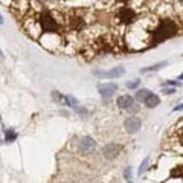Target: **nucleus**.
I'll use <instances>...</instances> for the list:
<instances>
[{
	"instance_id": "obj_1",
	"label": "nucleus",
	"mask_w": 183,
	"mask_h": 183,
	"mask_svg": "<svg viewBox=\"0 0 183 183\" xmlns=\"http://www.w3.org/2000/svg\"><path fill=\"white\" fill-rule=\"evenodd\" d=\"M177 32H178L177 25L169 19H163V20H160L157 28L153 31V40H151V43L159 44V43H162L163 40L172 38L174 35H177Z\"/></svg>"
},
{
	"instance_id": "obj_2",
	"label": "nucleus",
	"mask_w": 183,
	"mask_h": 183,
	"mask_svg": "<svg viewBox=\"0 0 183 183\" xmlns=\"http://www.w3.org/2000/svg\"><path fill=\"white\" fill-rule=\"evenodd\" d=\"M40 23H41L43 32H57L58 31L57 21L53 20V17L49 12H43L41 17H40Z\"/></svg>"
},
{
	"instance_id": "obj_3",
	"label": "nucleus",
	"mask_w": 183,
	"mask_h": 183,
	"mask_svg": "<svg viewBox=\"0 0 183 183\" xmlns=\"http://www.w3.org/2000/svg\"><path fill=\"white\" fill-rule=\"evenodd\" d=\"M118 19H119L120 23L130 25V23H133V21L136 20V12L133 11L131 8L124 6V8H120V9L118 11Z\"/></svg>"
},
{
	"instance_id": "obj_4",
	"label": "nucleus",
	"mask_w": 183,
	"mask_h": 183,
	"mask_svg": "<svg viewBox=\"0 0 183 183\" xmlns=\"http://www.w3.org/2000/svg\"><path fill=\"white\" fill-rule=\"evenodd\" d=\"M140 119L137 118V116H130V118L125 119V122H124V128H125L127 133H130V134H134L140 130Z\"/></svg>"
},
{
	"instance_id": "obj_5",
	"label": "nucleus",
	"mask_w": 183,
	"mask_h": 183,
	"mask_svg": "<svg viewBox=\"0 0 183 183\" xmlns=\"http://www.w3.org/2000/svg\"><path fill=\"white\" fill-rule=\"evenodd\" d=\"M95 148H96V142L93 140L92 137H89V136L83 137L81 142H79V150H81L84 154L93 153V151H95Z\"/></svg>"
},
{
	"instance_id": "obj_6",
	"label": "nucleus",
	"mask_w": 183,
	"mask_h": 183,
	"mask_svg": "<svg viewBox=\"0 0 183 183\" xmlns=\"http://www.w3.org/2000/svg\"><path fill=\"white\" fill-rule=\"evenodd\" d=\"M98 90L104 98H110L113 93L118 90V86L114 83H107V84H99L98 86Z\"/></svg>"
},
{
	"instance_id": "obj_7",
	"label": "nucleus",
	"mask_w": 183,
	"mask_h": 183,
	"mask_svg": "<svg viewBox=\"0 0 183 183\" xmlns=\"http://www.w3.org/2000/svg\"><path fill=\"white\" fill-rule=\"evenodd\" d=\"M119 151H120V145L108 144V145H105V148H104V156L108 160H113V159H116L119 156Z\"/></svg>"
},
{
	"instance_id": "obj_8",
	"label": "nucleus",
	"mask_w": 183,
	"mask_h": 183,
	"mask_svg": "<svg viewBox=\"0 0 183 183\" xmlns=\"http://www.w3.org/2000/svg\"><path fill=\"white\" fill-rule=\"evenodd\" d=\"M133 104H134V99H133L130 95H122V96L118 98V107H119V108H122V110L131 108Z\"/></svg>"
},
{
	"instance_id": "obj_9",
	"label": "nucleus",
	"mask_w": 183,
	"mask_h": 183,
	"mask_svg": "<svg viewBox=\"0 0 183 183\" xmlns=\"http://www.w3.org/2000/svg\"><path fill=\"white\" fill-rule=\"evenodd\" d=\"M124 70L122 67H114V69H111L108 70V72H95V75H98V77H102V78H116V77H122L124 75Z\"/></svg>"
},
{
	"instance_id": "obj_10",
	"label": "nucleus",
	"mask_w": 183,
	"mask_h": 183,
	"mask_svg": "<svg viewBox=\"0 0 183 183\" xmlns=\"http://www.w3.org/2000/svg\"><path fill=\"white\" fill-rule=\"evenodd\" d=\"M84 20L81 19V17H72L69 21V28L72 29V31H81L84 28Z\"/></svg>"
},
{
	"instance_id": "obj_11",
	"label": "nucleus",
	"mask_w": 183,
	"mask_h": 183,
	"mask_svg": "<svg viewBox=\"0 0 183 183\" xmlns=\"http://www.w3.org/2000/svg\"><path fill=\"white\" fill-rule=\"evenodd\" d=\"M144 104H145L146 107H148V108H154V107H157V105L160 104V99H159V96H157V95H153V93H151V95L145 99Z\"/></svg>"
},
{
	"instance_id": "obj_12",
	"label": "nucleus",
	"mask_w": 183,
	"mask_h": 183,
	"mask_svg": "<svg viewBox=\"0 0 183 183\" xmlns=\"http://www.w3.org/2000/svg\"><path fill=\"white\" fill-rule=\"evenodd\" d=\"M150 95H151L150 90H146V89H139V90L136 92V99L145 102V99H146V98H148Z\"/></svg>"
},
{
	"instance_id": "obj_13",
	"label": "nucleus",
	"mask_w": 183,
	"mask_h": 183,
	"mask_svg": "<svg viewBox=\"0 0 183 183\" xmlns=\"http://www.w3.org/2000/svg\"><path fill=\"white\" fill-rule=\"evenodd\" d=\"M163 66H166V61H160V63L154 64V66H150V67H145V69H140V73H146V72H156V70H159L160 67H163Z\"/></svg>"
},
{
	"instance_id": "obj_14",
	"label": "nucleus",
	"mask_w": 183,
	"mask_h": 183,
	"mask_svg": "<svg viewBox=\"0 0 183 183\" xmlns=\"http://www.w3.org/2000/svg\"><path fill=\"white\" fill-rule=\"evenodd\" d=\"M171 178H183V166L182 165H178V166H176L171 171V176H169Z\"/></svg>"
},
{
	"instance_id": "obj_15",
	"label": "nucleus",
	"mask_w": 183,
	"mask_h": 183,
	"mask_svg": "<svg viewBox=\"0 0 183 183\" xmlns=\"http://www.w3.org/2000/svg\"><path fill=\"white\" fill-rule=\"evenodd\" d=\"M17 139V133L14 130H6L5 131V140L6 142H14Z\"/></svg>"
},
{
	"instance_id": "obj_16",
	"label": "nucleus",
	"mask_w": 183,
	"mask_h": 183,
	"mask_svg": "<svg viewBox=\"0 0 183 183\" xmlns=\"http://www.w3.org/2000/svg\"><path fill=\"white\" fill-rule=\"evenodd\" d=\"M131 172H133V169H131V166H128L127 169H125V172H124V177L127 178L128 182H131Z\"/></svg>"
},
{
	"instance_id": "obj_17",
	"label": "nucleus",
	"mask_w": 183,
	"mask_h": 183,
	"mask_svg": "<svg viewBox=\"0 0 183 183\" xmlns=\"http://www.w3.org/2000/svg\"><path fill=\"white\" fill-rule=\"evenodd\" d=\"M146 165H148V157H146V159L144 160V162H142V165L139 166V171H137V172H139V174H142V172H144L145 169H146Z\"/></svg>"
},
{
	"instance_id": "obj_18",
	"label": "nucleus",
	"mask_w": 183,
	"mask_h": 183,
	"mask_svg": "<svg viewBox=\"0 0 183 183\" xmlns=\"http://www.w3.org/2000/svg\"><path fill=\"white\" fill-rule=\"evenodd\" d=\"M139 84H140V79H136V81H133V83H128L127 87H128V89H136Z\"/></svg>"
},
{
	"instance_id": "obj_19",
	"label": "nucleus",
	"mask_w": 183,
	"mask_h": 183,
	"mask_svg": "<svg viewBox=\"0 0 183 183\" xmlns=\"http://www.w3.org/2000/svg\"><path fill=\"white\" fill-rule=\"evenodd\" d=\"M162 92H163V95H172V93H176L177 90L174 87H171V89H163Z\"/></svg>"
},
{
	"instance_id": "obj_20",
	"label": "nucleus",
	"mask_w": 183,
	"mask_h": 183,
	"mask_svg": "<svg viewBox=\"0 0 183 183\" xmlns=\"http://www.w3.org/2000/svg\"><path fill=\"white\" fill-rule=\"evenodd\" d=\"M166 84H169V86H172V87H176V86L178 87V86H180V83H176V81H168Z\"/></svg>"
},
{
	"instance_id": "obj_21",
	"label": "nucleus",
	"mask_w": 183,
	"mask_h": 183,
	"mask_svg": "<svg viewBox=\"0 0 183 183\" xmlns=\"http://www.w3.org/2000/svg\"><path fill=\"white\" fill-rule=\"evenodd\" d=\"M178 139H180V144L183 145V128H182V131H180V134H178Z\"/></svg>"
},
{
	"instance_id": "obj_22",
	"label": "nucleus",
	"mask_w": 183,
	"mask_h": 183,
	"mask_svg": "<svg viewBox=\"0 0 183 183\" xmlns=\"http://www.w3.org/2000/svg\"><path fill=\"white\" fill-rule=\"evenodd\" d=\"M182 108H183V104H180V105H177V107H176V108H174V110H182Z\"/></svg>"
},
{
	"instance_id": "obj_23",
	"label": "nucleus",
	"mask_w": 183,
	"mask_h": 183,
	"mask_svg": "<svg viewBox=\"0 0 183 183\" xmlns=\"http://www.w3.org/2000/svg\"><path fill=\"white\" fill-rule=\"evenodd\" d=\"M118 2H120V3H125V2H128V0H118Z\"/></svg>"
},
{
	"instance_id": "obj_24",
	"label": "nucleus",
	"mask_w": 183,
	"mask_h": 183,
	"mask_svg": "<svg viewBox=\"0 0 183 183\" xmlns=\"http://www.w3.org/2000/svg\"><path fill=\"white\" fill-rule=\"evenodd\" d=\"M178 79H182V81H183V73L180 75V77H178Z\"/></svg>"
},
{
	"instance_id": "obj_25",
	"label": "nucleus",
	"mask_w": 183,
	"mask_h": 183,
	"mask_svg": "<svg viewBox=\"0 0 183 183\" xmlns=\"http://www.w3.org/2000/svg\"><path fill=\"white\" fill-rule=\"evenodd\" d=\"M2 21H3V19H2V15H0V23H2Z\"/></svg>"
},
{
	"instance_id": "obj_26",
	"label": "nucleus",
	"mask_w": 183,
	"mask_h": 183,
	"mask_svg": "<svg viewBox=\"0 0 183 183\" xmlns=\"http://www.w3.org/2000/svg\"><path fill=\"white\" fill-rule=\"evenodd\" d=\"M182 2H183V0H182Z\"/></svg>"
}]
</instances>
